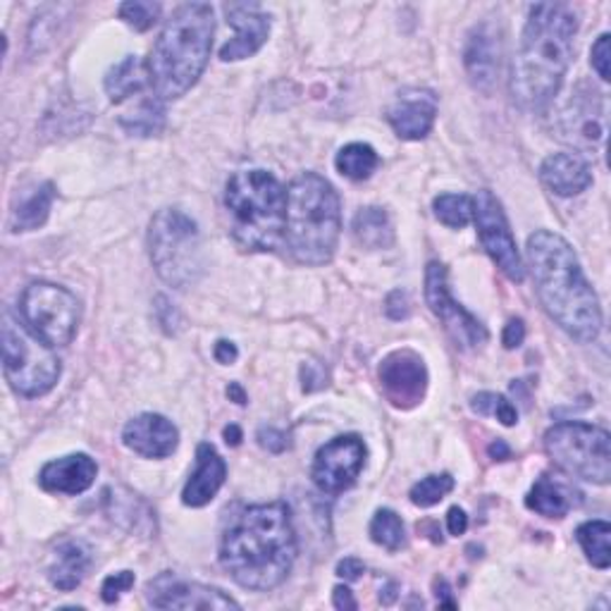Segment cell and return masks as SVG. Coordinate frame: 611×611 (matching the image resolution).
<instances>
[{
    "instance_id": "6da1fadb",
    "label": "cell",
    "mask_w": 611,
    "mask_h": 611,
    "mask_svg": "<svg viewBox=\"0 0 611 611\" xmlns=\"http://www.w3.org/2000/svg\"><path fill=\"white\" fill-rule=\"evenodd\" d=\"M578 18L566 3H537L527 12L513 60L511 96L525 113H545L559 93L574 58Z\"/></svg>"
},
{
    "instance_id": "7a4b0ae2",
    "label": "cell",
    "mask_w": 611,
    "mask_h": 611,
    "mask_svg": "<svg viewBox=\"0 0 611 611\" xmlns=\"http://www.w3.org/2000/svg\"><path fill=\"white\" fill-rule=\"evenodd\" d=\"M297 559V533L287 504L244 509L227 527L220 564L246 590H273L287 580Z\"/></svg>"
},
{
    "instance_id": "3957f363",
    "label": "cell",
    "mask_w": 611,
    "mask_h": 611,
    "mask_svg": "<svg viewBox=\"0 0 611 611\" xmlns=\"http://www.w3.org/2000/svg\"><path fill=\"white\" fill-rule=\"evenodd\" d=\"M525 252L537 297L552 321L578 342L600 337V299L582 273L571 244L549 230H537L527 237Z\"/></svg>"
},
{
    "instance_id": "277c9868",
    "label": "cell",
    "mask_w": 611,
    "mask_h": 611,
    "mask_svg": "<svg viewBox=\"0 0 611 611\" xmlns=\"http://www.w3.org/2000/svg\"><path fill=\"white\" fill-rule=\"evenodd\" d=\"M213 34L215 20L208 3H185L173 12L146 63L153 93L160 101L182 99L197 85L211 58Z\"/></svg>"
},
{
    "instance_id": "5b68a950",
    "label": "cell",
    "mask_w": 611,
    "mask_h": 611,
    "mask_svg": "<svg viewBox=\"0 0 611 611\" xmlns=\"http://www.w3.org/2000/svg\"><path fill=\"white\" fill-rule=\"evenodd\" d=\"M342 232L340 197L325 177L303 173L287 189L285 244L303 266H325Z\"/></svg>"
},
{
    "instance_id": "8992f818",
    "label": "cell",
    "mask_w": 611,
    "mask_h": 611,
    "mask_svg": "<svg viewBox=\"0 0 611 611\" xmlns=\"http://www.w3.org/2000/svg\"><path fill=\"white\" fill-rule=\"evenodd\" d=\"M234 240L246 252H275L285 242L287 189L268 170H240L225 187Z\"/></svg>"
},
{
    "instance_id": "52a82bcc",
    "label": "cell",
    "mask_w": 611,
    "mask_h": 611,
    "mask_svg": "<svg viewBox=\"0 0 611 611\" xmlns=\"http://www.w3.org/2000/svg\"><path fill=\"white\" fill-rule=\"evenodd\" d=\"M148 252L153 268L163 282L175 289H187L199 282L203 273L201 234L193 222L179 208H163L151 220Z\"/></svg>"
},
{
    "instance_id": "ba28073f",
    "label": "cell",
    "mask_w": 611,
    "mask_h": 611,
    "mask_svg": "<svg viewBox=\"0 0 611 611\" xmlns=\"http://www.w3.org/2000/svg\"><path fill=\"white\" fill-rule=\"evenodd\" d=\"M3 370L5 380L20 397L48 395L60 380V358L53 346L34 337L24 323L3 318Z\"/></svg>"
},
{
    "instance_id": "9c48e42d",
    "label": "cell",
    "mask_w": 611,
    "mask_h": 611,
    "mask_svg": "<svg viewBox=\"0 0 611 611\" xmlns=\"http://www.w3.org/2000/svg\"><path fill=\"white\" fill-rule=\"evenodd\" d=\"M545 449L564 474L607 485L611 478V440L604 427L590 423H557L547 430Z\"/></svg>"
},
{
    "instance_id": "30bf717a",
    "label": "cell",
    "mask_w": 611,
    "mask_h": 611,
    "mask_svg": "<svg viewBox=\"0 0 611 611\" xmlns=\"http://www.w3.org/2000/svg\"><path fill=\"white\" fill-rule=\"evenodd\" d=\"M20 315L34 337L55 349L75 340L81 309L69 289L53 282H32L20 297Z\"/></svg>"
},
{
    "instance_id": "8fae6325",
    "label": "cell",
    "mask_w": 611,
    "mask_h": 611,
    "mask_svg": "<svg viewBox=\"0 0 611 611\" xmlns=\"http://www.w3.org/2000/svg\"><path fill=\"white\" fill-rule=\"evenodd\" d=\"M474 220L478 227V237L485 252L497 263L511 282L525 280V263L519 254L516 240L509 230L507 215L502 211V203L495 199V193L482 189L474 197Z\"/></svg>"
},
{
    "instance_id": "7c38bea8",
    "label": "cell",
    "mask_w": 611,
    "mask_h": 611,
    "mask_svg": "<svg viewBox=\"0 0 611 611\" xmlns=\"http://www.w3.org/2000/svg\"><path fill=\"white\" fill-rule=\"evenodd\" d=\"M425 301L430 306V311H433L442 321L444 330L449 332L456 346H462V349H476V346H482L485 342H488L490 335H488V330H485V325L452 297L447 268H444L437 260L427 263Z\"/></svg>"
},
{
    "instance_id": "4fadbf2b",
    "label": "cell",
    "mask_w": 611,
    "mask_h": 611,
    "mask_svg": "<svg viewBox=\"0 0 611 611\" xmlns=\"http://www.w3.org/2000/svg\"><path fill=\"white\" fill-rule=\"evenodd\" d=\"M366 442L358 435H340L315 454L311 478L325 495H342L352 488L366 466Z\"/></svg>"
},
{
    "instance_id": "5bb4252c",
    "label": "cell",
    "mask_w": 611,
    "mask_h": 611,
    "mask_svg": "<svg viewBox=\"0 0 611 611\" xmlns=\"http://www.w3.org/2000/svg\"><path fill=\"white\" fill-rule=\"evenodd\" d=\"M382 395L397 409H415L427 392L425 360L411 349H397L380 360Z\"/></svg>"
},
{
    "instance_id": "9a60e30c",
    "label": "cell",
    "mask_w": 611,
    "mask_h": 611,
    "mask_svg": "<svg viewBox=\"0 0 611 611\" xmlns=\"http://www.w3.org/2000/svg\"><path fill=\"white\" fill-rule=\"evenodd\" d=\"M146 597L148 604L156 609H242L240 602H234L220 588L189 582L170 571L148 582Z\"/></svg>"
},
{
    "instance_id": "2e32d148",
    "label": "cell",
    "mask_w": 611,
    "mask_h": 611,
    "mask_svg": "<svg viewBox=\"0 0 611 611\" xmlns=\"http://www.w3.org/2000/svg\"><path fill=\"white\" fill-rule=\"evenodd\" d=\"M222 10L227 24L234 26V36L220 48V60L237 63L252 58L270 36V18L258 3H227Z\"/></svg>"
},
{
    "instance_id": "e0dca14e",
    "label": "cell",
    "mask_w": 611,
    "mask_h": 611,
    "mask_svg": "<svg viewBox=\"0 0 611 611\" xmlns=\"http://www.w3.org/2000/svg\"><path fill=\"white\" fill-rule=\"evenodd\" d=\"M464 67L474 89L482 93L495 91L499 69H502V38L495 24L482 22L474 26L464 48Z\"/></svg>"
},
{
    "instance_id": "ac0fdd59",
    "label": "cell",
    "mask_w": 611,
    "mask_h": 611,
    "mask_svg": "<svg viewBox=\"0 0 611 611\" xmlns=\"http://www.w3.org/2000/svg\"><path fill=\"white\" fill-rule=\"evenodd\" d=\"M559 130L566 142L592 148L604 138V108L595 89L576 91L559 118Z\"/></svg>"
},
{
    "instance_id": "d6986e66",
    "label": "cell",
    "mask_w": 611,
    "mask_h": 611,
    "mask_svg": "<svg viewBox=\"0 0 611 611\" xmlns=\"http://www.w3.org/2000/svg\"><path fill=\"white\" fill-rule=\"evenodd\" d=\"M437 118V96L427 89H404L387 110L392 130L407 142H421Z\"/></svg>"
},
{
    "instance_id": "ffe728a7",
    "label": "cell",
    "mask_w": 611,
    "mask_h": 611,
    "mask_svg": "<svg viewBox=\"0 0 611 611\" xmlns=\"http://www.w3.org/2000/svg\"><path fill=\"white\" fill-rule=\"evenodd\" d=\"M122 442L124 447L144 458H165L177 449L179 433L165 415L142 413L124 425Z\"/></svg>"
},
{
    "instance_id": "44dd1931",
    "label": "cell",
    "mask_w": 611,
    "mask_h": 611,
    "mask_svg": "<svg viewBox=\"0 0 611 611\" xmlns=\"http://www.w3.org/2000/svg\"><path fill=\"white\" fill-rule=\"evenodd\" d=\"M96 476L99 464L89 454H69L41 468L38 485L53 495H81L91 488Z\"/></svg>"
},
{
    "instance_id": "7402d4cb",
    "label": "cell",
    "mask_w": 611,
    "mask_h": 611,
    "mask_svg": "<svg viewBox=\"0 0 611 611\" xmlns=\"http://www.w3.org/2000/svg\"><path fill=\"white\" fill-rule=\"evenodd\" d=\"M540 179L562 199L578 197L592 185V165L580 153H552L540 165Z\"/></svg>"
},
{
    "instance_id": "603a6c76",
    "label": "cell",
    "mask_w": 611,
    "mask_h": 611,
    "mask_svg": "<svg viewBox=\"0 0 611 611\" xmlns=\"http://www.w3.org/2000/svg\"><path fill=\"white\" fill-rule=\"evenodd\" d=\"M227 478L225 458L218 454L213 444L201 442L197 447V470H193L189 482L185 485L182 502L191 509H201L211 504Z\"/></svg>"
},
{
    "instance_id": "cb8c5ba5",
    "label": "cell",
    "mask_w": 611,
    "mask_h": 611,
    "mask_svg": "<svg viewBox=\"0 0 611 611\" xmlns=\"http://www.w3.org/2000/svg\"><path fill=\"white\" fill-rule=\"evenodd\" d=\"M91 566V552L85 543L79 540H67L58 549H55L53 564L48 568V578L58 590L69 592L77 586H81V580L87 578V571Z\"/></svg>"
},
{
    "instance_id": "d4e9b609",
    "label": "cell",
    "mask_w": 611,
    "mask_h": 611,
    "mask_svg": "<svg viewBox=\"0 0 611 611\" xmlns=\"http://www.w3.org/2000/svg\"><path fill=\"white\" fill-rule=\"evenodd\" d=\"M578 504L574 499V492L568 485L554 480L549 476H543L535 485L533 490L525 497V507L533 509L535 513L545 519H564L568 511Z\"/></svg>"
},
{
    "instance_id": "484cf974",
    "label": "cell",
    "mask_w": 611,
    "mask_h": 611,
    "mask_svg": "<svg viewBox=\"0 0 611 611\" xmlns=\"http://www.w3.org/2000/svg\"><path fill=\"white\" fill-rule=\"evenodd\" d=\"M146 85H151L148 65L142 58H136V55L122 58L115 67H110L105 75V93L113 103L127 101L130 96L138 93Z\"/></svg>"
},
{
    "instance_id": "4316f807",
    "label": "cell",
    "mask_w": 611,
    "mask_h": 611,
    "mask_svg": "<svg viewBox=\"0 0 611 611\" xmlns=\"http://www.w3.org/2000/svg\"><path fill=\"white\" fill-rule=\"evenodd\" d=\"M354 237L360 246L366 248H390L395 244V227L392 220L382 208L368 205L360 208L354 218Z\"/></svg>"
},
{
    "instance_id": "83f0119b",
    "label": "cell",
    "mask_w": 611,
    "mask_h": 611,
    "mask_svg": "<svg viewBox=\"0 0 611 611\" xmlns=\"http://www.w3.org/2000/svg\"><path fill=\"white\" fill-rule=\"evenodd\" d=\"M55 201V187L51 182L36 187L30 197H24L22 203L12 213V230L15 232H34L46 225L51 215V205Z\"/></svg>"
},
{
    "instance_id": "f1b7e54d",
    "label": "cell",
    "mask_w": 611,
    "mask_h": 611,
    "mask_svg": "<svg viewBox=\"0 0 611 611\" xmlns=\"http://www.w3.org/2000/svg\"><path fill=\"white\" fill-rule=\"evenodd\" d=\"M576 540L595 568L604 571L611 566V525L607 521H588L578 525Z\"/></svg>"
},
{
    "instance_id": "f546056e",
    "label": "cell",
    "mask_w": 611,
    "mask_h": 611,
    "mask_svg": "<svg viewBox=\"0 0 611 611\" xmlns=\"http://www.w3.org/2000/svg\"><path fill=\"white\" fill-rule=\"evenodd\" d=\"M335 165L340 175H344L346 179H354V182H364L375 170H378L380 158L375 153L373 146L368 144H346L344 148H340Z\"/></svg>"
},
{
    "instance_id": "4dcf8cb0",
    "label": "cell",
    "mask_w": 611,
    "mask_h": 611,
    "mask_svg": "<svg viewBox=\"0 0 611 611\" xmlns=\"http://www.w3.org/2000/svg\"><path fill=\"white\" fill-rule=\"evenodd\" d=\"M120 124L124 130H127L130 134L134 136H156L163 132L165 127V108H163V101L158 99H146L138 103V108L134 110V113L130 115H124L120 120Z\"/></svg>"
},
{
    "instance_id": "1f68e13d",
    "label": "cell",
    "mask_w": 611,
    "mask_h": 611,
    "mask_svg": "<svg viewBox=\"0 0 611 611\" xmlns=\"http://www.w3.org/2000/svg\"><path fill=\"white\" fill-rule=\"evenodd\" d=\"M370 540L375 545L385 547L387 552H397L404 547L407 531L399 513L392 509L375 511V516L370 521Z\"/></svg>"
},
{
    "instance_id": "d6a6232c",
    "label": "cell",
    "mask_w": 611,
    "mask_h": 611,
    "mask_svg": "<svg viewBox=\"0 0 611 611\" xmlns=\"http://www.w3.org/2000/svg\"><path fill=\"white\" fill-rule=\"evenodd\" d=\"M433 208L442 225L454 230H462L474 220V197H466V193H440Z\"/></svg>"
},
{
    "instance_id": "836d02e7",
    "label": "cell",
    "mask_w": 611,
    "mask_h": 611,
    "mask_svg": "<svg viewBox=\"0 0 611 611\" xmlns=\"http://www.w3.org/2000/svg\"><path fill=\"white\" fill-rule=\"evenodd\" d=\"M452 490H454V478L449 474L427 476L411 488V502L421 509H430L440 504Z\"/></svg>"
},
{
    "instance_id": "e575fe53",
    "label": "cell",
    "mask_w": 611,
    "mask_h": 611,
    "mask_svg": "<svg viewBox=\"0 0 611 611\" xmlns=\"http://www.w3.org/2000/svg\"><path fill=\"white\" fill-rule=\"evenodd\" d=\"M470 409H474L480 415H495V419L502 423V425H507V427L516 425V421H519L516 407H513L507 397L495 395V392H480V395H476L474 401H470Z\"/></svg>"
},
{
    "instance_id": "d590c367",
    "label": "cell",
    "mask_w": 611,
    "mask_h": 611,
    "mask_svg": "<svg viewBox=\"0 0 611 611\" xmlns=\"http://www.w3.org/2000/svg\"><path fill=\"white\" fill-rule=\"evenodd\" d=\"M160 3H148V0H130V3L120 5V18L134 26L136 32H148L153 24L160 18Z\"/></svg>"
},
{
    "instance_id": "8d00e7d4",
    "label": "cell",
    "mask_w": 611,
    "mask_h": 611,
    "mask_svg": "<svg viewBox=\"0 0 611 611\" xmlns=\"http://www.w3.org/2000/svg\"><path fill=\"white\" fill-rule=\"evenodd\" d=\"M132 588H134V574L132 571H120V574H113V576H108L103 580L101 597H103L105 604H113V602L120 600L122 592H127Z\"/></svg>"
},
{
    "instance_id": "74e56055",
    "label": "cell",
    "mask_w": 611,
    "mask_h": 611,
    "mask_svg": "<svg viewBox=\"0 0 611 611\" xmlns=\"http://www.w3.org/2000/svg\"><path fill=\"white\" fill-rule=\"evenodd\" d=\"M256 437H258L260 447L273 452V454H282L285 449H289V435L282 433V430L273 427V425H263Z\"/></svg>"
},
{
    "instance_id": "f35d334b",
    "label": "cell",
    "mask_w": 611,
    "mask_h": 611,
    "mask_svg": "<svg viewBox=\"0 0 611 611\" xmlns=\"http://www.w3.org/2000/svg\"><path fill=\"white\" fill-rule=\"evenodd\" d=\"M590 63L595 67V73L604 81H609V34H602L595 41V46L590 51Z\"/></svg>"
},
{
    "instance_id": "ab89813d",
    "label": "cell",
    "mask_w": 611,
    "mask_h": 611,
    "mask_svg": "<svg viewBox=\"0 0 611 611\" xmlns=\"http://www.w3.org/2000/svg\"><path fill=\"white\" fill-rule=\"evenodd\" d=\"M385 313L392 318V321H404V318H409L411 313V301L407 297V291H401V289H395L387 295V301H385Z\"/></svg>"
},
{
    "instance_id": "60d3db41",
    "label": "cell",
    "mask_w": 611,
    "mask_h": 611,
    "mask_svg": "<svg viewBox=\"0 0 611 611\" xmlns=\"http://www.w3.org/2000/svg\"><path fill=\"white\" fill-rule=\"evenodd\" d=\"M301 380L306 392H315L325 387V370L321 364H303L301 368Z\"/></svg>"
},
{
    "instance_id": "b9f144b4",
    "label": "cell",
    "mask_w": 611,
    "mask_h": 611,
    "mask_svg": "<svg viewBox=\"0 0 611 611\" xmlns=\"http://www.w3.org/2000/svg\"><path fill=\"white\" fill-rule=\"evenodd\" d=\"M523 340H525V323L521 321V318H513V321H509L504 327L502 344L507 346V349H519Z\"/></svg>"
},
{
    "instance_id": "7bdbcfd3",
    "label": "cell",
    "mask_w": 611,
    "mask_h": 611,
    "mask_svg": "<svg viewBox=\"0 0 611 611\" xmlns=\"http://www.w3.org/2000/svg\"><path fill=\"white\" fill-rule=\"evenodd\" d=\"M364 574H366L364 562H358L354 557H346L337 564V576L344 580H358Z\"/></svg>"
},
{
    "instance_id": "ee69618b",
    "label": "cell",
    "mask_w": 611,
    "mask_h": 611,
    "mask_svg": "<svg viewBox=\"0 0 611 611\" xmlns=\"http://www.w3.org/2000/svg\"><path fill=\"white\" fill-rule=\"evenodd\" d=\"M466 527H468L466 511L458 509V507H452L449 513H447V531L458 537V535L466 533Z\"/></svg>"
},
{
    "instance_id": "f6af8a7d",
    "label": "cell",
    "mask_w": 611,
    "mask_h": 611,
    "mask_svg": "<svg viewBox=\"0 0 611 611\" xmlns=\"http://www.w3.org/2000/svg\"><path fill=\"white\" fill-rule=\"evenodd\" d=\"M213 356H215L218 364H222V366H230V364H234V360L240 358V352H237V346H234L232 342H227V340H220V342L215 344V352H213Z\"/></svg>"
},
{
    "instance_id": "bcb514c9",
    "label": "cell",
    "mask_w": 611,
    "mask_h": 611,
    "mask_svg": "<svg viewBox=\"0 0 611 611\" xmlns=\"http://www.w3.org/2000/svg\"><path fill=\"white\" fill-rule=\"evenodd\" d=\"M332 604H335L337 609H344V611L358 609V604L354 600V592L346 586H337L335 590H332Z\"/></svg>"
},
{
    "instance_id": "7dc6e473",
    "label": "cell",
    "mask_w": 611,
    "mask_h": 611,
    "mask_svg": "<svg viewBox=\"0 0 611 611\" xmlns=\"http://www.w3.org/2000/svg\"><path fill=\"white\" fill-rule=\"evenodd\" d=\"M490 456L495 458V462H507V458L511 456V449H509V444L504 440H497L490 444Z\"/></svg>"
},
{
    "instance_id": "c3c4849f",
    "label": "cell",
    "mask_w": 611,
    "mask_h": 611,
    "mask_svg": "<svg viewBox=\"0 0 611 611\" xmlns=\"http://www.w3.org/2000/svg\"><path fill=\"white\" fill-rule=\"evenodd\" d=\"M227 397H230L232 401H237V404H246V392H244V387H242L240 382H232V385L227 387Z\"/></svg>"
},
{
    "instance_id": "681fc988",
    "label": "cell",
    "mask_w": 611,
    "mask_h": 611,
    "mask_svg": "<svg viewBox=\"0 0 611 611\" xmlns=\"http://www.w3.org/2000/svg\"><path fill=\"white\" fill-rule=\"evenodd\" d=\"M225 442L232 444V447H237V444H242V430H240V425H227L225 427Z\"/></svg>"
},
{
    "instance_id": "f907efd6",
    "label": "cell",
    "mask_w": 611,
    "mask_h": 611,
    "mask_svg": "<svg viewBox=\"0 0 611 611\" xmlns=\"http://www.w3.org/2000/svg\"><path fill=\"white\" fill-rule=\"evenodd\" d=\"M395 590H397V586H395V582H390V586H387V590H385V595L380 592V602H382V604H392V602H395V597H397Z\"/></svg>"
}]
</instances>
